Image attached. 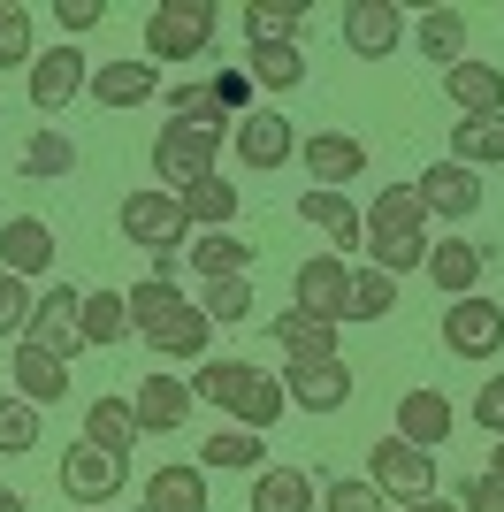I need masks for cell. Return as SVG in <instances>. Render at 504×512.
<instances>
[{"label":"cell","mask_w":504,"mask_h":512,"mask_svg":"<svg viewBox=\"0 0 504 512\" xmlns=\"http://www.w3.org/2000/svg\"><path fill=\"white\" fill-rule=\"evenodd\" d=\"M191 398L199 406H222V413H237V428H252V436H268L275 421H283V383L275 375H260L252 360H199L191 367Z\"/></svg>","instance_id":"obj_1"},{"label":"cell","mask_w":504,"mask_h":512,"mask_svg":"<svg viewBox=\"0 0 504 512\" xmlns=\"http://www.w3.org/2000/svg\"><path fill=\"white\" fill-rule=\"evenodd\" d=\"M367 260H375L390 283L413 276V268H428V207H420L413 184L375 192V207H367Z\"/></svg>","instance_id":"obj_2"},{"label":"cell","mask_w":504,"mask_h":512,"mask_svg":"<svg viewBox=\"0 0 504 512\" xmlns=\"http://www.w3.org/2000/svg\"><path fill=\"white\" fill-rule=\"evenodd\" d=\"M222 146H230V123H184V115H168L161 138H153L161 192H191V184L222 176V169H214V161H222Z\"/></svg>","instance_id":"obj_3"},{"label":"cell","mask_w":504,"mask_h":512,"mask_svg":"<svg viewBox=\"0 0 504 512\" xmlns=\"http://www.w3.org/2000/svg\"><path fill=\"white\" fill-rule=\"evenodd\" d=\"M222 31V8L214 0H161L146 16V62H199Z\"/></svg>","instance_id":"obj_4"},{"label":"cell","mask_w":504,"mask_h":512,"mask_svg":"<svg viewBox=\"0 0 504 512\" xmlns=\"http://www.w3.org/2000/svg\"><path fill=\"white\" fill-rule=\"evenodd\" d=\"M367 459H375V467H367V482H375L382 497H398V505H420V497H436V459H428L420 444H405V436H382Z\"/></svg>","instance_id":"obj_5"},{"label":"cell","mask_w":504,"mask_h":512,"mask_svg":"<svg viewBox=\"0 0 504 512\" xmlns=\"http://www.w3.org/2000/svg\"><path fill=\"white\" fill-rule=\"evenodd\" d=\"M123 237H130V245H146L153 260H168V253L191 237L184 199H176V192H130V199H123Z\"/></svg>","instance_id":"obj_6"},{"label":"cell","mask_w":504,"mask_h":512,"mask_svg":"<svg viewBox=\"0 0 504 512\" xmlns=\"http://www.w3.org/2000/svg\"><path fill=\"white\" fill-rule=\"evenodd\" d=\"M123 482H130V459H107L100 444H69V459H62V497L107 512L115 497H123Z\"/></svg>","instance_id":"obj_7"},{"label":"cell","mask_w":504,"mask_h":512,"mask_svg":"<svg viewBox=\"0 0 504 512\" xmlns=\"http://www.w3.org/2000/svg\"><path fill=\"white\" fill-rule=\"evenodd\" d=\"M230 153L245 161V169H283V161H298V130H291V115L283 107H252L245 123L230 130Z\"/></svg>","instance_id":"obj_8"},{"label":"cell","mask_w":504,"mask_h":512,"mask_svg":"<svg viewBox=\"0 0 504 512\" xmlns=\"http://www.w3.org/2000/svg\"><path fill=\"white\" fill-rule=\"evenodd\" d=\"M443 344L459 352V360H497L504 352V306L497 299H451V314H443Z\"/></svg>","instance_id":"obj_9"},{"label":"cell","mask_w":504,"mask_h":512,"mask_svg":"<svg viewBox=\"0 0 504 512\" xmlns=\"http://www.w3.org/2000/svg\"><path fill=\"white\" fill-rule=\"evenodd\" d=\"M291 306H298V314H314V321H344V314H352V268H344L336 253H314L291 276Z\"/></svg>","instance_id":"obj_10"},{"label":"cell","mask_w":504,"mask_h":512,"mask_svg":"<svg viewBox=\"0 0 504 512\" xmlns=\"http://www.w3.org/2000/svg\"><path fill=\"white\" fill-rule=\"evenodd\" d=\"M77 314H84V291H69V283L39 291V306H31V329H23V344H39V352H54V360H77V352H84Z\"/></svg>","instance_id":"obj_11"},{"label":"cell","mask_w":504,"mask_h":512,"mask_svg":"<svg viewBox=\"0 0 504 512\" xmlns=\"http://www.w3.org/2000/svg\"><path fill=\"white\" fill-rule=\"evenodd\" d=\"M413 192L428 214H443V222H466V214H482V176L459 169V161H428V169L413 176Z\"/></svg>","instance_id":"obj_12"},{"label":"cell","mask_w":504,"mask_h":512,"mask_svg":"<svg viewBox=\"0 0 504 512\" xmlns=\"http://www.w3.org/2000/svg\"><path fill=\"white\" fill-rule=\"evenodd\" d=\"M77 92H92V62H84L69 39L46 46L39 62H31V107H46V115H54V107H69Z\"/></svg>","instance_id":"obj_13"},{"label":"cell","mask_w":504,"mask_h":512,"mask_svg":"<svg viewBox=\"0 0 504 512\" xmlns=\"http://www.w3.org/2000/svg\"><path fill=\"white\" fill-rule=\"evenodd\" d=\"M191 383L184 375H146L138 383V398H130V413H138V436H176V428L191 421Z\"/></svg>","instance_id":"obj_14"},{"label":"cell","mask_w":504,"mask_h":512,"mask_svg":"<svg viewBox=\"0 0 504 512\" xmlns=\"http://www.w3.org/2000/svg\"><path fill=\"white\" fill-rule=\"evenodd\" d=\"M398 39H405V8H390V0H352L344 8V46H352L359 62L398 54Z\"/></svg>","instance_id":"obj_15"},{"label":"cell","mask_w":504,"mask_h":512,"mask_svg":"<svg viewBox=\"0 0 504 512\" xmlns=\"http://www.w3.org/2000/svg\"><path fill=\"white\" fill-rule=\"evenodd\" d=\"M298 161L314 169V192H344V184L367 169V146H359L352 130H314V138L298 146Z\"/></svg>","instance_id":"obj_16"},{"label":"cell","mask_w":504,"mask_h":512,"mask_svg":"<svg viewBox=\"0 0 504 512\" xmlns=\"http://www.w3.org/2000/svg\"><path fill=\"white\" fill-rule=\"evenodd\" d=\"M298 214H306V222L336 245V260H344V253H367V207H352L344 192H314V184H306Z\"/></svg>","instance_id":"obj_17"},{"label":"cell","mask_w":504,"mask_h":512,"mask_svg":"<svg viewBox=\"0 0 504 512\" xmlns=\"http://www.w3.org/2000/svg\"><path fill=\"white\" fill-rule=\"evenodd\" d=\"M0 268L23 276V283L54 268V230H46L39 214H8V222H0Z\"/></svg>","instance_id":"obj_18"},{"label":"cell","mask_w":504,"mask_h":512,"mask_svg":"<svg viewBox=\"0 0 504 512\" xmlns=\"http://www.w3.org/2000/svg\"><path fill=\"white\" fill-rule=\"evenodd\" d=\"M8 375H16L23 406H62L69 398V360H54L39 344H16V352H8Z\"/></svg>","instance_id":"obj_19"},{"label":"cell","mask_w":504,"mask_h":512,"mask_svg":"<svg viewBox=\"0 0 504 512\" xmlns=\"http://www.w3.org/2000/svg\"><path fill=\"white\" fill-rule=\"evenodd\" d=\"M138 337H146L153 352H161V360H199V352H207V344H214V321H207V314H199V306L184 299V306H168L161 321H146Z\"/></svg>","instance_id":"obj_20"},{"label":"cell","mask_w":504,"mask_h":512,"mask_svg":"<svg viewBox=\"0 0 504 512\" xmlns=\"http://www.w3.org/2000/svg\"><path fill=\"white\" fill-rule=\"evenodd\" d=\"M283 398H291V406H306V413H336L344 398H352V367H344V360L291 367V375H283Z\"/></svg>","instance_id":"obj_21"},{"label":"cell","mask_w":504,"mask_h":512,"mask_svg":"<svg viewBox=\"0 0 504 512\" xmlns=\"http://www.w3.org/2000/svg\"><path fill=\"white\" fill-rule=\"evenodd\" d=\"M482 245H466V237H443V245H428V283L436 291H451V299H474V283H482Z\"/></svg>","instance_id":"obj_22"},{"label":"cell","mask_w":504,"mask_h":512,"mask_svg":"<svg viewBox=\"0 0 504 512\" xmlns=\"http://www.w3.org/2000/svg\"><path fill=\"white\" fill-rule=\"evenodd\" d=\"M443 92L459 100V115H504V69L474 62V54L459 69H443Z\"/></svg>","instance_id":"obj_23"},{"label":"cell","mask_w":504,"mask_h":512,"mask_svg":"<svg viewBox=\"0 0 504 512\" xmlns=\"http://www.w3.org/2000/svg\"><path fill=\"white\" fill-rule=\"evenodd\" d=\"M84 444H100L107 459H130V451H138V413H130V398H92V406H84Z\"/></svg>","instance_id":"obj_24"},{"label":"cell","mask_w":504,"mask_h":512,"mask_svg":"<svg viewBox=\"0 0 504 512\" xmlns=\"http://www.w3.org/2000/svg\"><path fill=\"white\" fill-rule=\"evenodd\" d=\"M405 31H413V46L436 69H459L466 62V16H459V8H428V16H413Z\"/></svg>","instance_id":"obj_25"},{"label":"cell","mask_w":504,"mask_h":512,"mask_svg":"<svg viewBox=\"0 0 504 512\" xmlns=\"http://www.w3.org/2000/svg\"><path fill=\"white\" fill-rule=\"evenodd\" d=\"M283 352H291V367H314V360H336V321H314V314H275V329H268Z\"/></svg>","instance_id":"obj_26"},{"label":"cell","mask_w":504,"mask_h":512,"mask_svg":"<svg viewBox=\"0 0 504 512\" xmlns=\"http://www.w3.org/2000/svg\"><path fill=\"white\" fill-rule=\"evenodd\" d=\"M146 505L153 512H207V474L184 467V459H168V467L146 474Z\"/></svg>","instance_id":"obj_27"},{"label":"cell","mask_w":504,"mask_h":512,"mask_svg":"<svg viewBox=\"0 0 504 512\" xmlns=\"http://www.w3.org/2000/svg\"><path fill=\"white\" fill-rule=\"evenodd\" d=\"M92 100H100V107H146V100H161L153 62H100V69H92Z\"/></svg>","instance_id":"obj_28"},{"label":"cell","mask_w":504,"mask_h":512,"mask_svg":"<svg viewBox=\"0 0 504 512\" xmlns=\"http://www.w3.org/2000/svg\"><path fill=\"white\" fill-rule=\"evenodd\" d=\"M245 77L260 92H298L306 85V54H298V46H275V39H252L245 46Z\"/></svg>","instance_id":"obj_29"},{"label":"cell","mask_w":504,"mask_h":512,"mask_svg":"<svg viewBox=\"0 0 504 512\" xmlns=\"http://www.w3.org/2000/svg\"><path fill=\"white\" fill-rule=\"evenodd\" d=\"M398 436L420 451H436L451 436V406H443V390H405L398 398Z\"/></svg>","instance_id":"obj_30"},{"label":"cell","mask_w":504,"mask_h":512,"mask_svg":"<svg viewBox=\"0 0 504 512\" xmlns=\"http://www.w3.org/2000/svg\"><path fill=\"white\" fill-rule=\"evenodd\" d=\"M451 161L474 169V176H482L489 161H504V115H459V130H451Z\"/></svg>","instance_id":"obj_31"},{"label":"cell","mask_w":504,"mask_h":512,"mask_svg":"<svg viewBox=\"0 0 504 512\" xmlns=\"http://www.w3.org/2000/svg\"><path fill=\"white\" fill-rule=\"evenodd\" d=\"M252 512H314V474L306 467H268L252 482Z\"/></svg>","instance_id":"obj_32"},{"label":"cell","mask_w":504,"mask_h":512,"mask_svg":"<svg viewBox=\"0 0 504 512\" xmlns=\"http://www.w3.org/2000/svg\"><path fill=\"white\" fill-rule=\"evenodd\" d=\"M191 276H207V283L252 276V245H245V237H230V230H207L199 245H191Z\"/></svg>","instance_id":"obj_33"},{"label":"cell","mask_w":504,"mask_h":512,"mask_svg":"<svg viewBox=\"0 0 504 512\" xmlns=\"http://www.w3.org/2000/svg\"><path fill=\"white\" fill-rule=\"evenodd\" d=\"M123 299H130V329H146V321H161L168 306H184V291H176V268H168V260H153V276H138Z\"/></svg>","instance_id":"obj_34"},{"label":"cell","mask_w":504,"mask_h":512,"mask_svg":"<svg viewBox=\"0 0 504 512\" xmlns=\"http://www.w3.org/2000/svg\"><path fill=\"white\" fill-rule=\"evenodd\" d=\"M184 199V222H199V230H230V214H237V184L230 176H207V184H191Z\"/></svg>","instance_id":"obj_35"},{"label":"cell","mask_w":504,"mask_h":512,"mask_svg":"<svg viewBox=\"0 0 504 512\" xmlns=\"http://www.w3.org/2000/svg\"><path fill=\"white\" fill-rule=\"evenodd\" d=\"M123 329H130V299H123V291H84V314H77L84 344H115Z\"/></svg>","instance_id":"obj_36"},{"label":"cell","mask_w":504,"mask_h":512,"mask_svg":"<svg viewBox=\"0 0 504 512\" xmlns=\"http://www.w3.org/2000/svg\"><path fill=\"white\" fill-rule=\"evenodd\" d=\"M16 169L31 176V184H54V176H69V169H77V146H69L62 130H39V138L23 146V161H16Z\"/></svg>","instance_id":"obj_37"},{"label":"cell","mask_w":504,"mask_h":512,"mask_svg":"<svg viewBox=\"0 0 504 512\" xmlns=\"http://www.w3.org/2000/svg\"><path fill=\"white\" fill-rule=\"evenodd\" d=\"M298 23H306V8H291V0H252L245 8V31L275 46H298Z\"/></svg>","instance_id":"obj_38"},{"label":"cell","mask_w":504,"mask_h":512,"mask_svg":"<svg viewBox=\"0 0 504 512\" xmlns=\"http://www.w3.org/2000/svg\"><path fill=\"white\" fill-rule=\"evenodd\" d=\"M31 62H39V46H31V8L0 0V69H31Z\"/></svg>","instance_id":"obj_39"},{"label":"cell","mask_w":504,"mask_h":512,"mask_svg":"<svg viewBox=\"0 0 504 512\" xmlns=\"http://www.w3.org/2000/svg\"><path fill=\"white\" fill-rule=\"evenodd\" d=\"M390 306H398V283L382 276V268H352V314L344 321H382Z\"/></svg>","instance_id":"obj_40"},{"label":"cell","mask_w":504,"mask_h":512,"mask_svg":"<svg viewBox=\"0 0 504 512\" xmlns=\"http://www.w3.org/2000/svg\"><path fill=\"white\" fill-rule=\"evenodd\" d=\"M23 451H39V406L0 398V459H23Z\"/></svg>","instance_id":"obj_41"},{"label":"cell","mask_w":504,"mask_h":512,"mask_svg":"<svg viewBox=\"0 0 504 512\" xmlns=\"http://www.w3.org/2000/svg\"><path fill=\"white\" fill-rule=\"evenodd\" d=\"M199 314H207V321H252V276H222V283H207Z\"/></svg>","instance_id":"obj_42"},{"label":"cell","mask_w":504,"mask_h":512,"mask_svg":"<svg viewBox=\"0 0 504 512\" xmlns=\"http://www.w3.org/2000/svg\"><path fill=\"white\" fill-rule=\"evenodd\" d=\"M199 459H207V467H252V459H268V451H260V436H252V428H222V436H207V444H199Z\"/></svg>","instance_id":"obj_43"},{"label":"cell","mask_w":504,"mask_h":512,"mask_svg":"<svg viewBox=\"0 0 504 512\" xmlns=\"http://www.w3.org/2000/svg\"><path fill=\"white\" fill-rule=\"evenodd\" d=\"M321 512H390V497L375 482H329L321 490Z\"/></svg>","instance_id":"obj_44"},{"label":"cell","mask_w":504,"mask_h":512,"mask_svg":"<svg viewBox=\"0 0 504 512\" xmlns=\"http://www.w3.org/2000/svg\"><path fill=\"white\" fill-rule=\"evenodd\" d=\"M31 291H23V276H8V268H0V337H23V329H31Z\"/></svg>","instance_id":"obj_45"},{"label":"cell","mask_w":504,"mask_h":512,"mask_svg":"<svg viewBox=\"0 0 504 512\" xmlns=\"http://www.w3.org/2000/svg\"><path fill=\"white\" fill-rule=\"evenodd\" d=\"M214 107L237 115V123L252 115V77H245V69H222V77H214Z\"/></svg>","instance_id":"obj_46"},{"label":"cell","mask_w":504,"mask_h":512,"mask_svg":"<svg viewBox=\"0 0 504 512\" xmlns=\"http://www.w3.org/2000/svg\"><path fill=\"white\" fill-rule=\"evenodd\" d=\"M54 23H62V31H69V46H77V31L107 23V0H54Z\"/></svg>","instance_id":"obj_47"},{"label":"cell","mask_w":504,"mask_h":512,"mask_svg":"<svg viewBox=\"0 0 504 512\" xmlns=\"http://www.w3.org/2000/svg\"><path fill=\"white\" fill-rule=\"evenodd\" d=\"M474 421H482L489 436H504V375H489V383L474 390Z\"/></svg>","instance_id":"obj_48"},{"label":"cell","mask_w":504,"mask_h":512,"mask_svg":"<svg viewBox=\"0 0 504 512\" xmlns=\"http://www.w3.org/2000/svg\"><path fill=\"white\" fill-rule=\"evenodd\" d=\"M459 512H504V482L497 474H474V482L459 490Z\"/></svg>","instance_id":"obj_49"},{"label":"cell","mask_w":504,"mask_h":512,"mask_svg":"<svg viewBox=\"0 0 504 512\" xmlns=\"http://www.w3.org/2000/svg\"><path fill=\"white\" fill-rule=\"evenodd\" d=\"M0 512H31V505H23V497L8 490V482H0Z\"/></svg>","instance_id":"obj_50"},{"label":"cell","mask_w":504,"mask_h":512,"mask_svg":"<svg viewBox=\"0 0 504 512\" xmlns=\"http://www.w3.org/2000/svg\"><path fill=\"white\" fill-rule=\"evenodd\" d=\"M405 512H459V505H443V497H420V505H405Z\"/></svg>","instance_id":"obj_51"},{"label":"cell","mask_w":504,"mask_h":512,"mask_svg":"<svg viewBox=\"0 0 504 512\" xmlns=\"http://www.w3.org/2000/svg\"><path fill=\"white\" fill-rule=\"evenodd\" d=\"M489 474H497V482H504V436H497V467H489Z\"/></svg>","instance_id":"obj_52"},{"label":"cell","mask_w":504,"mask_h":512,"mask_svg":"<svg viewBox=\"0 0 504 512\" xmlns=\"http://www.w3.org/2000/svg\"><path fill=\"white\" fill-rule=\"evenodd\" d=\"M138 512H153V505H138Z\"/></svg>","instance_id":"obj_53"},{"label":"cell","mask_w":504,"mask_h":512,"mask_svg":"<svg viewBox=\"0 0 504 512\" xmlns=\"http://www.w3.org/2000/svg\"><path fill=\"white\" fill-rule=\"evenodd\" d=\"M107 512H115V505H107Z\"/></svg>","instance_id":"obj_54"}]
</instances>
